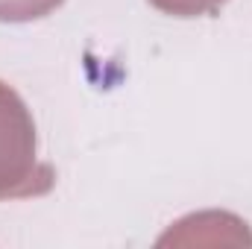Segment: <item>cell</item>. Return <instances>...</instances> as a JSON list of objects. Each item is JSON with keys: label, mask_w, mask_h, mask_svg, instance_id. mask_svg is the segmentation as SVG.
<instances>
[{"label": "cell", "mask_w": 252, "mask_h": 249, "mask_svg": "<svg viewBox=\"0 0 252 249\" xmlns=\"http://www.w3.org/2000/svg\"><path fill=\"white\" fill-rule=\"evenodd\" d=\"M47 6V0H0V18H35V12H44Z\"/></svg>", "instance_id": "obj_1"}]
</instances>
